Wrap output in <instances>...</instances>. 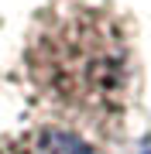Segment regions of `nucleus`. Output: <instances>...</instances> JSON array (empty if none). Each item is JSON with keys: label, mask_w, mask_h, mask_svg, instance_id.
<instances>
[{"label": "nucleus", "mask_w": 151, "mask_h": 154, "mask_svg": "<svg viewBox=\"0 0 151 154\" xmlns=\"http://www.w3.org/2000/svg\"><path fill=\"white\" fill-rule=\"evenodd\" d=\"M31 99L83 137L127 130L137 86L134 38L124 14L100 0H52L24 45Z\"/></svg>", "instance_id": "f257e3e1"}, {"label": "nucleus", "mask_w": 151, "mask_h": 154, "mask_svg": "<svg viewBox=\"0 0 151 154\" xmlns=\"http://www.w3.org/2000/svg\"><path fill=\"white\" fill-rule=\"evenodd\" d=\"M0 154H103L90 137L58 123H34L0 137Z\"/></svg>", "instance_id": "f03ea898"}]
</instances>
